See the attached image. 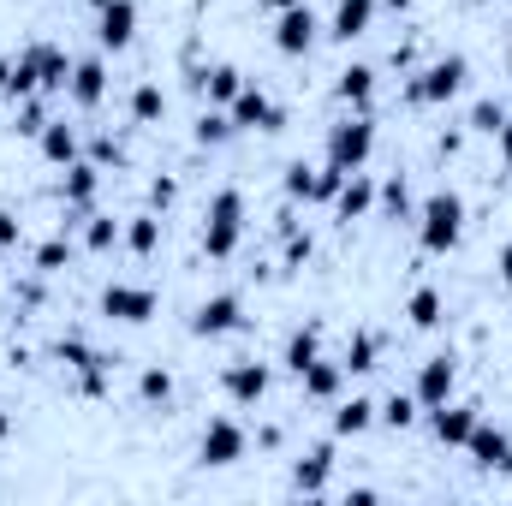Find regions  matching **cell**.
I'll list each match as a JSON object with an SVG mask.
<instances>
[{
    "label": "cell",
    "mask_w": 512,
    "mask_h": 506,
    "mask_svg": "<svg viewBox=\"0 0 512 506\" xmlns=\"http://www.w3.org/2000/svg\"><path fill=\"white\" fill-rule=\"evenodd\" d=\"M36 143H42V161H54V167H72L78 161V131L66 126V120H48Z\"/></svg>",
    "instance_id": "obj_23"
},
{
    "label": "cell",
    "mask_w": 512,
    "mask_h": 506,
    "mask_svg": "<svg viewBox=\"0 0 512 506\" xmlns=\"http://www.w3.org/2000/svg\"><path fill=\"white\" fill-rule=\"evenodd\" d=\"M72 262V245L66 239H48V245H36V274H60Z\"/></svg>",
    "instance_id": "obj_37"
},
{
    "label": "cell",
    "mask_w": 512,
    "mask_h": 506,
    "mask_svg": "<svg viewBox=\"0 0 512 506\" xmlns=\"http://www.w3.org/2000/svg\"><path fill=\"white\" fill-rule=\"evenodd\" d=\"M280 185H286V197H304V203H316V167H310V161H292Z\"/></svg>",
    "instance_id": "obj_36"
},
{
    "label": "cell",
    "mask_w": 512,
    "mask_h": 506,
    "mask_svg": "<svg viewBox=\"0 0 512 506\" xmlns=\"http://www.w3.org/2000/svg\"><path fill=\"white\" fill-rule=\"evenodd\" d=\"M370 423H376V399L352 393V399H340V405H334V441H340V435H364Z\"/></svg>",
    "instance_id": "obj_26"
},
{
    "label": "cell",
    "mask_w": 512,
    "mask_h": 506,
    "mask_svg": "<svg viewBox=\"0 0 512 506\" xmlns=\"http://www.w3.org/2000/svg\"><path fill=\"white\" fill-rule=\"evenodd\" d=\"M239 233H245V191L221 185L209 197V215H203V251L215 256V262H227V256L239 251Z\"/></svg>",
    "instance_id": "obj_2"
},
{
    "label": "cell",
    "mask_w": 512,
    "mask_h": 506,
    "mask_svg": "<svg viewBox=\"0 0 512 506\" xmlns=\"http://www.w3.org/2000/svg\"><path fill=\"white\" fill-rule=\"evenodd\" d=\"M227 114H233V126L239 131H280L286 126V108H280L262 84H251V78H245V90L227 102Z\"/></svg>",
    "instance_id": "obj_6"
},
{
    "label": "cell",
    "mask_w": 512,
    "mask_h": 506,
    "mask_svg": "<svg viewBox=\"0 0 512 506\" xmlns=\"http://www.w3.org/2000/svg\"><path fill=\"white\" fill-rule=\"evenodd\" d=\"M495 143H501V161H507V167H512V114H507V126L495 131Z\"/></svg>",
    "instance_id": "obj_45"
},
{
    "label": "cell",
    "mask_w": 512,
    "mask_h": 506,
    "mask_svg": "<svg viewBox=\"0 0 512 506\" xmlns=\"http://www.w3.org/2000/svg\"><path fill=\"white\" fill-rule=\"evenodd\" d=\"M370 24H376V0H340L328 36L334 42H358V36H370Z\"/></svg>",
    "instance_id": "obj_20"
},
{
    "label": "cell",
    "mask_w": 512,
    "mask_h": 506,
    "mask_svg": "<svg viewBox=\"0 0 512 506\" xmlns=\"http://www.w3.org/2000/svg\"><path fill=\"white\" fill-rule=\"evenodd\" d=\"M42 126H48L42 102H30V96H24V108H18V131H24V137H42Z\"/></svg>",
    "instance_id": "obj_40"
},
{
    "label": "cell",
    "mask_w": 512,
    "mask_h": 506,
    "mask_svg": "<svg viewBox=\"0 0 512 506\" xmlns=\"http://www.w3.org/2000/svg\"><path fill=\"white\" fill-rule=\"evenodd\" d=\"M6 84H12V60L0 54V96H6Z\"/></svg>",
    "instance_id": "obj_47"
},
{
    "label": "cell",
    "mask_w": 512,
    "mask_h": 506,
    "mask_svg": "<svg viewBox=\"0 0 512 506\" xmlns=\"http://www.w3.org/2000/svg\"><path fill=\"white\" fill-rule=\"evenodd\" d=\"M6 435H12V411H0V441H6Z\"/></svg>",
    "instance_id": "obj_49"
},
{
    "label": "cell",
    "mask_w": 512,
    "mask_h": 506,
    "mask_svg": "<svg viewBox=\"0 0 512 506\" xmlns=\"http://www.w3.org/2000/svg\"><path fill=\"white\" fill-rule=\"evenodd\" d=\"M268 6H274V12H286V6H310V0H268Z\"/></svg>",
    "instance_id": "obj_48"
},
{
    "label": "cell",
    "mask_w": 512,
    "mask_h": 506,
    "mask_svg": "<svg viewBox=\"0 0 512 506\" xmlns=\"http://www.w3.org/2000/svg\"><path fill=\"white\" fill-rule=\"evenodd\" d=\"M334 209H340V221H364V215L376 209V185L364 179V167H358V173H346V185H340Z\"/></svg>",
    "instance_id": "obj_21"
},
{
    "label": "cell",
    "mask_w": 512,
    "mask_h": 506,
    "mask_svg": "<svg viewBox=\"0 0 512 506\" xmlns=\"http://www.w3.org/2000/svg\"><path fill=\"white\" fill-rule=\"evenodd\" d=\"M197 84H203V96H209V102H215V108H227V102H233V96H239V90H245V72H239V66H227V60H221V66H209V72H203V78H197Z\"/></svg>",
    "instance_id": "obj_27"
},
{
    "label": "cell",
    "mask_w": 512,
    "mask_h": 506,
    "mask_svg": "<svg viewBox=\"0 0 512 506\" xmlns=\"http://www.w3.org/2000/svg\"><path fill=\"white\" fill-rule=\"evenodd\" d=\"M501 126H507V102H501V96H483V102L471 108V131H489V137H495Z\"/></svg>",
    "instance_id": "obj_35"
},
{
    "label": "cell",
    "mask_w": 512,
    "mask_h": 506,
    "mask_svg": "<svg viewBox=\"0 0 512 506\" xmlns=\"http://www.w3.org/2000/svg\"><path fill=\"white\" fill-rule=\"evenodd\" d=\"M239 459H245V429H239L233 417H209L203 435H197V465L227 471V465H239Z\"/></svg>",
    "instance_id": "obj_5"
},
{
    "label": "cell",
    "mask_w": 512,
    "mask_h": 506,
    "mask_svg": "<svg viewBox=\"0 0 512 506\" xmlns=\"http://www.w3.org/2000/svg\"><path fill=\"white\" fill-rule=\"evenodd\" d=\"M173 197H179V185H173V179H155V185H149V203H155V209H167Z\"/></svg>",
    "instance_id": "obj_43"
},
{
    "label": "cell",
    "mask_w": 512,
    "mask_h": 506,
    "mask_svg": "<svg viewBox=\"0 0 512 506\" xmlns=\"http://www.w3.org/2000/svg\"><path fill=\"white\" fill-rule=\"evenodd\" d=\"M376 197H382V203L393 209V215H399V221L411 215V185H405V173H393V179H387V185L376 191Z\"/></svg>",
    "instance_id": "obj_39"
},
{
    "label": "cell",
    "mask_w": 512,
    "mask_h": 506,
    "mask_svg": "<svg viewBox=\"0 0 512 506\" xmlns=\"http://www.w3.org/2000/svg\"><path fill=\"white\" fill-rule=\"evenodd\" d=\"M298 381H304V399H322V405H328V399H340V387H346V364L316 358V364H310Z\"/></svg>",
    "instance_id": "obj_22"
},
{
    "label": "cell",
    "mask_w": 512,
    "mask_h": 506,
    "mask_svg": "<svg viewBox=\"0 0 512 506\" xmlns=\"http://www.w3.org/2000/svg\"><path fill=\"white\" fill-rule=\"evenodd\" d=\"M417 239H423V251L429 256L453 251V245L465 239V197L447 191V185H435V191L417 203Z\"/></svg>",
    "instance_id": "obj_1"
},
{
    "label": "cell",
    "mask_w": 512,
    "mask_h": 506,
    "mask_svg": "<svg viewBox=\"0 0 512 506\" xmlns=\"http://www.w3.org/2000/svg\"><path fill=\"white\" fill-rule=\"evenodd\" d=\"M334 96L346 102V108H358V114H370V102H376V66H346L340 78H334Z\"/></svg>",
    "instance_id": "obj_19"
},
{
    "label": "cell",
    "mask_w": 512,
    "mask_h": 506,
    "mask_svg": "<svg viewBox=\"0 0 512 506\" xmlns=\"http://www.w3.org/2000/svg\"><path fill=\"white\" fill-rule=\"evenodd\" d=\"M161 114H167V90H161V84H137V90H131V120H137V126H155Z\"/></svg>",
    "instance_id": "obj_29"
},
{
    "label": "cell",
    "mask_w": 512,
    "mask_h": 506,
    "mask_svg": "<svg viewBox=\"0 0 512 506\" xmlns=\"http://www.w3.org/2000/svg\"><path fill=\"white\" fill-rule=\"evenodd\" d=\"M441 316H447V298H441L435 286H417V292L405 298V322H411V328L429 334V328H441Z\"/></svg>",
    "instance_id": "obj_24"
},
{
    "label": "cell",
    "mask_w": 512,
    "mask_h": 506,
    "mask_svg": "<svg viewBox=\"0 0 512 506\" xmlns=\"http://www.w3.org/2000/svg\"><path fill=\"white\" fill-rule=\"evenodd\" d=\"M376 155V120L370 114H346V120H334L328 126V167H340V173H358L364 161Z\"/></svg>",
    "instance_id": "obj_4"
},
{
    "label": "cell",
    "mask_w": 512,
    "mask_h": 506,
    "mask_svg": "<svg viewBox=\"0 0 512 506\" xmlns=\"http://www.w3.org/2000/svg\"><path fill=\"white\" fill-rule=\"evenodd\" d=\"M376 423H387V429H411V423H417V393H387L382 405H376Z\"/></svg>",
    "instance_id": "obj_30"
},
{
    "label": "cell",
    "mask_w": 512,
    "mask_h": 506,
    "mask_svg": "<svg viewBox=\"0 0 512 506\" xmlns=\"http://www.w3.org/2000/svg\"><path fill=\"white\" fill-rule=\"evenodd\" d=\"M465 447H471V465H483V471H501V477H512V435H507V429H495V423H477Z\"/></svg>",
    "instance_id": "obj_14"
},
{
    "label": "cell",
    "mask_w": 512,
    "mask_h": 506,
    "mask_svg": "<svg viewBox=\"0 0 512 506\" xmlns=\"http://www.w3.org/2000/svg\"><path fill=\"white\" fill-rule=\"evenodd\" d=\"M387 6H393V12H405V6H411V0H387Z\"/></svg>",
    "instance_id": "obj_50"
},
{
    "label": "cell",
    "mask_w": 512,
    "mask_h": 506,
    "mask_svg": "<svg viewBox=\"0 0 512 506\" xmlns=\"http://www.w3.org/2000/svg\"><path fill=\"white\" fill-rule=\"evenodd\" d=\"M90 161H96V167H108V161H114V167H120V161H126V149H120V143H114V137H108V131H102V137H96V143H90Z\"/></svg>",
    "instance_id": "obj_41"
},
{
    "label": "cell",
    "mask_w": 512,
    "mask_h": 506,
    "mask_svg": "<svg viewBox=\"0 0 512 506\" xmlns=\"http://www.w3.org/2000/svg\"><path fill=\"white\" fill-rule=\"evenodd\" d=\"M66 96H72V108H102V96H108V66L102 60H78L72 66V84H66Z\"/></svg>",
    "instance_id": "obj_16"
},
{
    "label": "cell",
    "mask_w": 512,
    "mask_h": 506,
    "mask_svg": "<svg viewBox=\"0 0 512 506\" xmlns=\"http://www.w3.org/2000/svg\"><path fill=\"white\" fill-rule=\"evenodd\" d=\"M316 30H322V24H316V12H310V6H286V12H274V48H280V54H292V60H298V54H310Z\"/></svg>",
    "instance_id": "obj_12"
},
{
    "label": "cell",
    "mask_w": 512,
    "mask_h": 506,
    "mask_svg": "<svg viewBox=\"0 0 512 506\" xmlns=\"http://www.w3.org/2000/svg\"><path fill=\"white\" fill-rule=\"evenodd\" d=\"M24 60H30V72H36V90H66V84H72V66H78L60 42H30Z\"/></svg>",
    "instance_id": "obj_13"
},
{
    "label": "cell",
    "mask_w": 512,
    "mask_h": 506,
    "mask_svg": "<svg viewBox=\"0 0 512 506\" xmlns=\"http://www.w3.org/2000/svg\"><path fill=\"white\" fill-rule=\"evenodd\" d=\"M137 36V0H96V42L102 48H131Z\"/></svg>",
    "instance_id": "obj_11"
},
{
    "label": "cell",
    "mask_w": 512,
    "mask_h": 506,
    "mask_svg": "<svg viewBox=\"0 0 512 506\" xmlns=\"http://www.w3.org/2000/svg\"><path fill=\"white\" fill-rule=\"evenodd\" d=\"M310 256V233H286V262H304Z\"/></svg>",
    "instance_id": "obj_44"
},
{
    "label": "cell",
    "mask_w": 512,
    "mask_h": 506,
    "mask_svg": "<svg viewBox=\"0 0 512 506\" xmlns=\"http://www.w3.org/2000/svg\"><path fill=\"white\" fill-rule=\"evenodd\" d=\"M233 114H215V108H209V114H203V120H197V143H227V137H233Z\"/></svg>",
    "instance_id": "obj_38"
},
{
    "label": "cell",
    "mask_w": 512,
    "mask_h": 506,
    "mask_svg": "<svg viewBox=\"0 0 512 506\" xmlns=\"http://www.w3.org/2000/svg\"><path fill=\"white\" fill-rule=\"evenodd\" d=\"M155 286H131V280H114L108 292H102V316H114V322H149L155 316Z\"/></svg>",
    "instance_id": "obj_10"
},
{
    "label": "cell",
    "mask_w": 512,
    "mask_h": 506,
    "mask_svg": "<svg viewBox=\"0 0 512 506\" xmlns=\"http://www.w3.org/2000/svg\"><path fill=\"white\" fill-rule=\"evenodd\" d=\"M96 185H102V167L78 155V161L66 167V185H60V197H66V209H72V215H90V203H96Z\"/></svg>",
    "instance_id": "obj_17"
},
{
    "label": "cell",
    "mask_w": 512,
    "mask_h": 506,
    "mask_svg": "<svg viewBox=\"0 0 512 506\" xmlns=\"http://www.w3.org/2000/svg\"><path fill=\"white\" fill-rule=\"evenodd\" d=\"M507 60H512V42H507Z\"/></svg>",
    "instance_id": "obj_51"
},
{
    "label": "cell",
    "mask_w": 512,
    "mask_h": 506,
    "mask_svg": "<svg viewBox=\"0 0 512 506\" xmlns=\"http://www.w3.org/2000/svg\"><path fill=\"white\" fill-rule=\"evenodd\" d=\"M477 423H483V405H471V399H447V405L429 411V435H435L441 447H465Z\"/></svg>",
    "instance_id": "obj_8"
},
{
    "label": "cell",
    "mask_w": 512,
    "mask_h": 506,
    "mask_svg": "<svg viewBox=\"0 0 512 506\" xmlns=\"http://www.w3.org/2000/svg\"><path fill=\"white\" fill-rule=\"evenodd\" d=\"M120 239H126V227H120L114 215H84V245H90V251H114Z\"/></svg>",
    "instance_id": "obj_31"
},
{
    "label": "cell",
    "mask_w": 512,
    "mask_h": 506,
    "mask_svg": "<svg viewBox=\"0 0 512 506\" xmlns=\"http://www.w3.org/2000/svg\"><path fill=\"white\" fill-rule=\"evenodd\" d=\"M328 477H334V441L310 447V459H298V465H292V495H322V489H328Z\"/></svg>",
    "instance_id": "obj_18"
},
{
    "label": "cell",
    "mask_w": 512,
    "mask_h": 506,
    "mask_svg": "<svg viewBox=\"0 0 512 506\" xmlns=\"http://www.w3.org/2000/svg\"><path fill=\"white\" fill-rule=\"evenodd\" d=\"M227 399H239V405H256V399H268V387H274V370L268 364H256V358H239V364H227Z\"/></svg>",
    "instance_id": "obj_15"
},
{
    "label": "cell",
    "mask_w": 512,
    "mask_h": 506,
    "mask_svg": "<svg viewBox=\"0 0 512 506\" xmlns=\"http://www.w3.org/2000/svg\"><path fill=\"white\" fill-rule=\"evenodd\" d=\"M126 245L137 256H149L155 245H161V221H155V215H131L126 221Z\"/></svg>",
    "instance_id": "obj_33"
},
{
    "label": "cell",
    "mask_w": 512,
    "mask_h": 506,
    "mask_svg": "<svg viewBox=\"0 0 512 506\" xmlns=\"http://www.w3.org/2000/svg\"><path fill=\"white\" fill-rule=\"evenodd\" d=\"M18 239H24L18 215H12V209H0V251H18Z\"/></svg>",
    "instance_id": "obj_42"
},
{
    "label": "cell",
    "mask_w": 512,
    "mask_h": 506,
    "mask_svg": "<svg viewBox=\"0 0 512 506\" xmlns=\"http://www.w3.org/2000/svg\"><path fill=\"white\" fill-rule=\"evenodd\" d=\"M501 280H507V286H512V239H507V245H501Z\"/></svg>",
    "instance_id": "obj_46"
},
{
    "label": "cell",
    "mask_w": 512,
    "mask_h": 506,
    "mask_svg": "<svg viewBox=\"0 0 512 506\" xmlns=\"http://www.w3.org/2000/svg\"><path fill=\"white\" fill-rule=\"evenodd\" d=\"M465 78H471V60H465V54H441V60H429V66L405 84V102L441 108V102H453V96L465 90Z\"/></svg>",
    "instance_id": "obj_3"
},
{
    "label": "cell",
    "mask_w": 512,
    "mask_h": 506,
    "mask_svg": "<svg viewBox=\"0 0 512 506\" xmlns=\"http://www.w3.org/2000/svg\"><path fill=\"white\" fill-rule=\"evenodd\" d=\"M346 376H370L376 364H382V334H370V328H358L352 340H346Z\"/></svg>",
    "instance_id": "obj_25"
},
{
    "label": "cell",
    "mask_w": 512,
    "mask_h": 506,
    "mask_svg": "<svg viewBox=\"0 0 512 506\" xmlns=\"http://www.w3.org/2000/svg\"><path fill=\"white\" fill-rule=\"evenodd\" d=\"M54 358H60L66 370H78V376H84V370H102V364H108V358H102V352H90L84 340H54Z\"/></svg>",
    "instance_id": "obj_32"
},
{
    "label": "cell",
    "mask_w": 512,
    "mask_h": 506,
    "mask_svg": "<svg viewBox=\"0 0 512 506\" xmlns=\"http://www.w3.org/2000/svg\"><path fill=\"white\" fill-rule=\"evenodd\" d=\"M453 387H459V358L453 352H435V358H423V370H417V405L423 411H435V405H447L453 399Z\"/></svg>",
    "instance_id": "obj_9"
},
{
    "label": "cell",
    "mask_w": 512,
    "mask_h": 506,
    "mask_svg": "<svg viewBox=\"0 0 512 506\" xmlns=\"http://www.w3.org/2000/svg\"><path fill=\"white\" fill-rule=\"evenodd\" d=\"M239 328H245V298H239V292H215V298H203L197 316H191V334H197V340H221V334H239Z\"/></svg>",
    "instance_id": "obj_7"
},
{
    "label": "cell",
    "mask_w": 512,
    "mask_h": 506,
    "mask_svg": "<svg viewBox=\"0 0 512 506\" xmlns=\"http://www.w3.org/2000/svg\"><path fill=\"white\" fill-rule=\"evenodd\" d=\"M137 393H143V405H167V399H173V376H167L161 364H149V370L137 376Z\"/></svg>",
    "instance_id": "obj_34"
},
{
    "label": "cell",
    "mask_w": 512,
    "mask_h": 506,
    "mask_svg": "<svg viewBox=\"0 0 512 506\" xmlns=\"http://www.w3.org/2000/svg\"><path fill=\"white\" fill-rule=\"evenodd\" d=\"M316 358H322V328L310 322V328H298V334L286 340V370H292V376H304Z\"/></svg>",
    "instance_id": "obj_28"
}]
</instances>
